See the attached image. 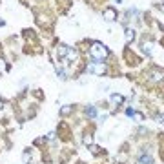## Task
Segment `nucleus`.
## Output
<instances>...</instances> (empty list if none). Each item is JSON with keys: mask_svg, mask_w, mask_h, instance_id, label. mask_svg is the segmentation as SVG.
<instances>
[{"mask_svg": "<svg viewBox=\"0 0 164 164\" xmlns=\"http://www.w3.org/2000/svg\"><path fill=\"white\" fill-rule=\"evenodd\" d=\"M126 38H128V40H133V38H135V29H133V27H128V29H126Z\"/></svg>", "mask_w": 164, "mask_h": 164, "instance_id": "5", "label": "nucleus"}, {"mask_svg": "<svg viewBox=\"0 0 164 164\" xmlns=\"http://www.w3.org/2000/svg\"><path fill=\"white\" fill-rule=\"evenodd\" d=\"M144 51H146V53H150V51H152V42L144 44Z\"/></svg>", "mask_w": 164, "mask_h": 164, "instance_id": "15", "label": "nucleus"}, {"mask_svg": "<svg viewBox=\"0 0 164 164\" xmlns=\"http://www.w3.org/2000/svg\"><path fill=\"white\" fill-rule=\"evenodd\" d=\"M86 113H88V117H95V115H97V111H95L93 106H88V108H86Z\"/></svg>", "mask_w": 164, "mask_h": 164, "instance_id": "9", "label": "nucleus"}, {"mask_svg": "<svg viewBox=\"0 0 164 164\" xmlns=\"http://www.w3.org/2000/svg\"><path fill=\"white\" fill-rule=\"evenodd\" d=\"M0 110H2V100H0Z\"/></svg>", "mask_w": 164, "mask_h": 164, "instance_id": "17", "label": "nucleus"}, {"mask_svg": "<svg viewBox=\"0 0 164 164\" xmlns=\"http://www.w3.org/2000/svg\"><path fill=\"white\" fill-rule=\"evenodd\" d=\"M104 18H106L108 22H111V20H115V18H117V11H115L113 7H108V9L104 11Z\"/></svg>", "mask_w": 164, "mask_h": 164, "instance_id": "3", "label": "nucleus"}, {"mask_svg": "<svg viewBox=\"0 0 164 164\" xmlns=\"http://www.w3.org/2000/svg\"><path fill=\"white\" fill-rule=\"evenodd\" d=\"M82 142H84L86 146H91V142H93V137H91V135H86V137L82 139Z\"/></svg>", "mask_w": 164, "mask_h": 164, "instance_id": "11", "label": "nucleus"}, {"mask_svg": "<svg viewBox=\"0 0 164 164\" xmlns=\"http://www.w3.org/2000/svg\"><path fill=\"white\" fill-rule=\"evenodd\" d=\"M66 57H68V58H71V60H73V58H75V57H77V51H75V49H68V53H66Z\"/></svg>", "mask_w": 164, "mask_h": 164, "instance_id": "12", "label": "nucleus"}, {"mask_svg": "<svg viewBox=\"0 0 164 164\" xmlns=\"http://www.w3.org/2000/svg\"><path fill=\"white\" fill-rule=\"evenodd\" d=\"M57 53H58V57H66L68 47H66V46H58V47H57Z\"/></svg>", "mask_w": 164, "mask_h": 164, "instance_id": "6", "label": "nucleus"}, {"mask_svg": "<svg viewBox=\"0 0 164 164\" xmlns=\"http://www.w3.org/2000/svg\"><path fill=\"white\" fill-rule=\"evenodd\" d=\"M0 68H4V60L2 58H0Z\"/></svg>", "mask_w": 164, "mask_h": 164, "instance_id": "16", "label": "nucleus"}, {"mask_svg": "<svg viewBox=\"0 0 164 164\" xmlns=\"http://www.w3.org/2000/svg\"><path fill=\"white\" fill-rule=\"evenodd\" d=\"M152 79H153V80H162V73H159V71H152Z\"/></svg>", "mask_w": 164, "mask_h": 164, "instance_id": "10", "label": "nucleus"}, {"mask_svg": "<svg viewBox=\"0 0 164 164\" xmlns=\"http://www.w3.org/2000/svg\"><path fill=\"white\" fill-rule=\"evenodd\" d=\"M110 99H111V102H113V104H122V102H124V97H122V95H119V93H113Z\"/></svg>", "mask_w": 164, "mask_h": 164, "instance_id": "4", "label": "nucleus"}, {"mask_svg": "<svg viewBox=\"0 0 164 164\" xmlns=\"http://www.w3.org/2000/svg\"><path fill=\"white\" fill-rule=\"evenodd\" d=\"M71 110H73V108H71L69 104H66V106H62V110H60V113H62V115H69V113H71Z\"/></svg>", "mask_w": 164, "mask_h": 164, "instance_id": "8", "label": "nucleus"}, {"mask_svg": "<svg viewBox=\"0 0 164 164\" xmlns=\"http://www.w3.org/2000/svg\"><path fill=\"white\" fill-rule=\"evenodd\" d=\"M88 71L89 73H95V75H104L106 73V66L102 62H91L88 66Z\"/></svg>", "mask_w": 164, "mask_h": 164, "instance_id": "2", "label": "nucleus"}, {"mask_svg": "<svg viewBox=\"0 0 164 164\" xmlns=\"http://www.w3.org/2000/svg\"><path fill=\"white\" fill-rule=\"evenodd\" d=\"M131 117H133L135 120H142V119H144V115H142V113H135V111H133V115H131Z\"/></svg>", "mask_w": 164, "mask_h": 164, "instance_id": "13", "label": "nucleus"}, {"mask_svg": "<svg viewBox=\"0 0 164 164\" xmlns=\"http://www.w3.org/2000/svg\"><path fill=\"white\" fill-rule=\"evenodd\" d=\"M89 53H91V57H93L95 60H104V58L108 57V49H106L100 42H93L91 47H89Z\"/></svg>", "mask_w": 164, "mask_h": 164, "instance_id": "1", "label": "nucleus"}, {"mask_svg": "<svg viewBox=\"0 0 164 164\" xmlns=\"http://www.w3.org/2000/svg\"><path fill=\"white\" fill-rule=\"evenodd\" d=\"M89 150H91V153H99V152H100V148H99V146H95V144H91V148H89Z\"/></svg>", "mask_w": 164, "mask_h": 164, "instance_id": "14", "label": "nucleus"}, {"mask_svg": "<svg viewBox=\"0 0 164 164\" xmlns=\"http://www.w3.org/2000/svg\"><path fill=\"white\" fill-rule=\"evenodd\" d=\"M141 164H153V159L150 155H142L141 157Z\"/></svg>", "mask_w": 164, "mask_h": 164, "instance_id": "7", "label": "nucleus"}]
</instances>
